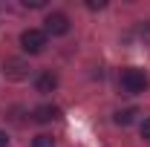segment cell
<instances>
[{
  "label": "cell",
  "instance_id": "cell-1",
  "mask_svg": "<svg viewBox=\"0 0 150 147\" xmlns=\"http://www.w3.org/2000/svg\"><path fill=\"white\" fill-rule=\"evenodd\" d=\"M118 84H121V92L124 95H139V92L147 90V75L142 72V69H124L121 78H118Z\"/></svg>",
  "mask_w": 150,
  "mask_h": 147
},
{
  "label": "cell",
  "instance_id": "cell-2",
  "mask_svg": "<svg viewBox=\"0 0 150 147\" xmlns=\"http://www.w3.org/2000/svg\"><path fill=\"white\" fill-rule=\"evenodd\" d=\"M20 46H23V52H29V55H40V52L46 49V32H40V29H26V32L20 35Z\"/></svg>",
  "mask_w": 150,
  "mask_h": 147
},
{
  "label": "cell",
  "instance_id": "cell-3",
  "mask_svg": "<svg viewBox=\"0 0 150 147\" xmlns=\"http://www.w3.org/2000/svg\"><path fill=\"white\" fill-rule=\"evenodd\" d=\"M3 72H6V78H12V81H23L29 75V64L20 61V58H6L3 61Z\"/></svg>",
  "mask_w": 150,
  "mask_h": 147
},
{
  "label": "cell",
  "instance_id": "cell-4",
  "mask_svg": "<svg viewBox=\"0 0 150 147\" xmlns=\"http://www.w3.org/2000/svg\"><path fill=\"white\" fill-rule=\"evenodd\" d=\"M43 23H46V35H67L69 32V18L64 12H52Z\"/></svg>",
  "mask_w": 150,
  "mask_h": 147
},
{
  "label": "cell",
  "instance_id": "cell-5",
  "mask_svg": "<svg viewBox=\"0 0 150 147\" xmlns=\"http://www.w3.org/2000/svg\"><path fill=\"white\" fill-rule=\"evenodd\" d=\"M58 115H61V110H58L55 104H40V107H35V110H32V118H35L38 124H46V121H55Z\"/></svg>",
  "mask_w": 150,
  "mask_h": 147
},
{
  "label": "cell",
  "instance_id": "cell-6",
  "mask_svg": "<svg viewBox=\"0 0 150 147\" xmlns=\"http://www.w3.org/2000/svg\"><path fill=\"white\" fill-rule=\"evenodd\" d=\"M55 87H58V75L55 72H43L40 78H38V92L46 95V92H52Z\"/></svg>",
  "mask_w": 150,
  "mask_h": 147
},
{
  "label": "cell",
  "instance_id": "cell-7",
  "mask_svg": "<svg viewBox=\"0 0 150 147\" xmlns=\"http://www.w3.org/2000/svg\"><path fill=\"white\" fill-rule=\"evenodd\" d=\"M136 115H139V110H136V107H127V110H118V112H115V124L127 127V124H133V121H136Z\"/></svg>",
  "mask_w": 150,
  "mask_h": 147
},
{
  "label": "cell",
  "instance_id": "cell-8",
  "mask_svg": "<svg viewBox=\"0 0 150 147\" xmlns=\"http://www.w3.org/2000/svg\"><path fill=\"white\" fill-rule=\"evenodd\" d=\"M32 147H55V141H52L49 136H38L35 141H32Z\"/></svg>",
  "mask_w": 150,
  "mask_h": 147
},
{
  "label": "cell",
  "instance_id": "cell-9",
  "mask_svg": "<svg viewBox=\"0 0 150 147\" xmlns=\"http://www.w3.org/2000/svg\"><path fill=\"white\" fill-rule=\"evenodd\" d=\"M139 37H142V40H144V43L150 46V20H147V23H142V26H139Z\"/></svg>",
  "mask_w": 150,
  "mask_h": 147
},
{
  "label": "cell",
  "instance_id": "cell-10",
  "mask_svg": "<svg viewBox=\"0 0 150 147\" xmlns=\"http://www.w3.org/2000/svg\"><path fill=\"white\" fill-rule=\"evenodd\" d=\"M43 3H46V0H23V6H26V9H40Z\"/></svg>",
  "mask_w": 150,
  "mask_h": 147
},
{
  "label": "cell",
  "instance_id": "cell-11",
  "mask_svg": "<svg viewBox=\"0 0 150 147\" xmlns=\"http://www.w3.org/2000/svg\"><path fill=\"white\" fill-rule=\"evenodd\" d=\"M142 136H144V139H150V118H144V121H142Z\"/></svg>",
  "mask_w": 150,
  "mask_h": 147
},
{
  "label": "cell",
  "instance_id": "cell-12",
  "mask_svg": "<svg viewBox=\"0 0 150 147\" xmlns=\"http://www.w3.org/2000/svg\"><path fill=\"white\" fill-rule=\"evenodd\" d=\"M87 6H90V9H104V0H90Z\"/></svg>",
  "mask_w": 150,
  "mask_h": 147
},
{
  "label": "cell",
  "instance_id": "cell-13",
  "mask_svg": "<svg viewBox=\"0 0 150 147\" xmlns=\"http://www.w3.org/2000/svg\"><path fill=\"white\" fill-rule=\"evenodd\" d=\"M6 144H9V136H6V133L0 130V147H6Z\"/></svg>",
  "mask_w": 150,
  "mask_h": 147
}]
</instances>
